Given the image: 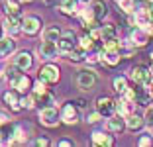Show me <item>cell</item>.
Instances as JSON below:
<instances>
[{
	"label": "cell",
	"mask_w": 153,
	"mask_h": 147,
	"mask_svg": "<svg viewBox=\"0 0 153 147\" xmlns=\"http://www.w3.org/2000/svg\"><path fill=\"white\" fill-rule=\"evenodd\" d=\"M59 76H61V71H59V67L53 65V63H47V65H43V67L39 69V80L47 86L55 85L59 80Z\"/></svg>",
	"instance_id": "cell-1"
},
{
	"label": "cell",
	"mask_w": 153,
	"mask_h": 147,
	"mask_svg": "<svg viewBox=\"0 0 153 147\" xmlns=\"http://www.w3.org/2000/svg\"><path fill=\"white\" fill-rule=\"evenodd\" d=\"M131 80H134V85L149 86L151 85V71H149L145 65H135V67L131 69Z\"/></svg>",
	"instance_id": "cell-2"
},
{
	"label": "cell",
	"mask_w": 153,
	"mask_h": 147,
	"mask_svg": "<svg viewBox=\"0 0 153 147\" xmlns=\"http://www.w3.org/2000/svg\"><path fill=\"white\" fill-rule=\"evenodd\" d=\"M75 82L81 90H90L96 85V75L92 71H88V69H82V71H79L75 75Z\"/></svg>",
	"instance_id": "cell-3"
},
{
	"label": "cell",
	"mask_w": 153,
	"mask_h": 147,
	"mask_svg": "<svg viewBox=\"0 0 153 147\" xmlns=\"http://www.w3.org/2000/svg\"><path fill=\"white\" fill-rule=\"evenodd\" d=\"M39 120L43 125H47V128H55V125L59 124V120H61V114H59L57 108L53 106H43L39 112Z\"/></svg>",
	"instance_id": "cell-4"
},
{
	"label": "cell",
	"mask_w": 153,
	"mask_h": 147,
	"mask_svg": "<svg viewBox=\"0 0 153 147\" xmlns=\"http://www.w3.org/2000/svg\"><path fill=\"white\" fill-rule=\"evenodd\" d=\"M76 45V36H75V31H61V36H59L57 39V47L61 53H69V51H73Z\"/></svg>",
	"instance_id": "cell-5"
},
{
	"label": "cell",
	"mask_w": 153,
	"mask_h": 147,
	"mask_svg": "<svg viewBox=\"0 0 153 147\" xmlns=\"http://www.w3.org/2000/svg\"><path fill=\"white\" fill-rule=\"evenodd\" d=\"M22 31L27 36H36L41 31V18L39 16H27L22 22Z\"/></svg>",
	"instance_id": "cell-6"
},
{
	"label": "cell",
	"mask_w": 153,
	"mask_h": 147,
	"mask_svg": "<svg viewBox=\"0 0 153 147\" xmlns=\"http://www.w3.org/2000/svg\"><path fill=\"white\" fill-rule=\"evenodd\" d=\"M61 120L65 124H76L79 122V106H75L73 102H67L63 108H61Z\"/></svg>",
	"instance_id": "cell-7"
},
{
	"label": "cell",
	"mask_w": 153,
	"mask_h": 147,
	"mask_svg": "<svg viewBox=\"0 0 153 147\" xmlns=\"http://www.w3.org/2000/svg\"><path fill=\"white\" fill-rule=\"evenodd\" d=\"M96 110L100 112V116H106V118H108L110 114H114V110H116V104H114L112 98L100 96L98 100H96Z\"/></svg>",
	"instance_id": "cell-8"
},
{
	"label": "cell",
	"mask_w": 153,
	"mask_h": 147,
	"mask_svg": "<svg viewBox=\"0 0 153 147\" xmlns=\"http://www.w3.org/2000/svg\"><path fill=\"white\" fill-rule=\"evenodd\" d=\"M10 86H12L14 90H18L20 94L27 92V90H30V76H26L24 73H20L18 76L10 79Z\"/></svg>",
	"instance_id": "cell-9"
},
{
	"label": "cell",
	"mask_w": 153,
	"mask_h": 147,
	"mask_svg": "<svg viewBox=\"0 0 153 147\" xmlns=\"http://www.w3.org/2000/svg\"><path fill=\"white\" fill-rule=\"evenodd\" d=\"M4 102L8 104L14 112L22 110V98H20V92H18V90L12 88V90H8V92H4Z\"/></svg>",
	"instance_id": "cell-10"
},
{
	"label": "cell",
	"mask_w": 153,
	"mask_h": 147,
	"mask_svg": "<svg viewBox=\"0 0 153 147\" xmlns=\"http://www.w3.org/2000/svg\"><path fill=\"white\" fill-rule=\"evenodd\" d=\"M131 41H134L135 47H143V45H147L149 41V33L145 30H141V27H135V30H131Z\"/></svg>",
	"instance_id": "cell-11"
},
{
	"label": "cell",
	"mask_w": 153,
	"mask_h": 147,
	"mask_svg": "<svg viewBox=\"0 0 153 147\" xmlns=\"http://www.w3.org/2000/svg\"><path fill=\"white\" fill-rule=\"evenodd\" d=\"M57 51H59V47H57L55 41H43V43L39 45V55L43 59H53L55 55H57Z\"/></svg>",
	"instance_id": "cell-12"
},
{
	"label": "cell",
	"mask_w": 153,
	"mask_h": 147,
	"mask_svg": "<svg viewBox=\"0 0 153 147\" xmlns=\"http://www.w3.org/2000/svg\"><path fill=\"white\" fill-rule=\"evenodd\" d=\"M14 63H16L22 71H27V69L32 67V63H33L32 53H30V51H20V53L16 55V59H14Z\"/></svg>",
	"instance_id": "cell-13"
},
{
	"label": "cell",
	"mask_w": 153,
	"mask_h": 147,
	"mask_svg": "<svg viewBox=\"0 0 153 147\" xmlns=\"http://www.w3.org/2000/svg\"><path fill=\"white\" fill-rule=\"evenodd\" d=\"M145 125V118L137 116V114H128L126 118V128L130 129V131H137V129H141Z\"/></svg>",
	"instance_id": "cell-14"
},
{
	"label": "cell",
	"mask_w": 153,
	"mask_h": 147,
	"mask_svg": "<svg viewBox=\"0 0 153 147\" xmlns=\"http://www.w3.org/2000/svg\"><path fill=\"white\" fill-rule=\"evenodd\" d=\"M100 57H102L104 65L116 67L118 63H120V51H106V49H102V51H100Z\"/></svg>",
	"instance_id": "cell-15"
},
{
	"label": "cell",
	"mask_w": 153,
	"mask_h": 147,
	"mask_svg": "<svg viewBox=\"0 0 153 147\" xmlns=\"http://www.w3.org/2000/svg\"><path fill=\"white\" fill-rule=\"evenodd\" d=\"M92 143L94 145H100V147H110V145H114V137L112 135H108V134H102V131H96V134H92Z\"/></svg>",
	"instance_id": "cell-16"
},
{
	"label": "cell",
	"mask_w": 153,
	"mask_h": 147,
	"mask_svg": "<svg viewBox=\"0 0 153 147\" xmlns=\"http://www.w3.org/2000/svg\"><path fill=\"white\" fill-rule=\"evenodd\" d=\"M90 10H92V16H94L96 22H98V20H102L104 16H106V12H108V8H106V2H104V0H94Z\"/></svg>",
	"instance_id": "cell-17"
},
{
	"label": "cell",
	"mask_w": 153,
	"mask_h": 147,
	"mask_svg": "<svg viewBox=\"0 0 153 147\" xmlns=\"http://www.w3.org/2000/svg\"><path fill=\"white\" fill-rule=\"evenodd\" d=\"M14 47H16V41L12 37H0V55L2 57H8L10 53H14Z\"/></svg>",
	"instance_id": "cell-18"
},
{
	"label": "cell",
	"mask_w": 153,
	"mask_h": 147,
	"mask_svg": "<svg viewBox=\"0 0 153 147\" xmlns=\"http://www.w3.org/2000/svg\"><path fill=\"white\" fill-rule=\"evenodd\" d=\"M22 22L24 20L20 18V14H8V18H6V27L10 31H18L22 27Z\"/></svg>",
	"instance_id": "cell-19"
},
{
	"label": "cell",
	"mask_w": 153,
	"mask_h": 147,
	"mask_svg": "<svg viewBox=\"0 0 153 147\" xmlns=\"http://www.w3.org/2000/svg\"><path fill=\"white\" fill-rule=\"evenodd\" d=\"M106 128L110 129V131H124V128H126V120L120 116H114L108 120V124H106Z\"/></svg>",
	"instance_id": "cell-20"
},
{
	"label": "cell",
	"mask_w": 153,
	"mask_h": 147,
	"mask_svg": "<svg viewBox=\"0 0 153 147\" xmlns=\"http://www.w3.org/2000/svg\"><path fill=\"white\" fill-rule=\"evenodd\" d=\"M59 36H61V30H59L57 26H49L43 31V41H55V43H57Z\"/></svg>",
	"instance_id": "cell-21"
},
{
	"label": "cell",
	"mask_w": 153,
	"mask_h": 147,
	"mask_svg": "<svg viewBox=\"0 0 153 147\" xmlns=\"http://www.w3.org/2000/svg\"><path fill=\"white\" fill-rule=\"evenodd\" d=\"M55 4H57L59 12H63V14L75 12V0H55Z\"/></svg>",
	"instance_id": "cell-22"
},
{
	"label": "cell",
	"mask_w": 153,
	"mask_h": 147,
	"mask_svg": "<svg viewBox=\"0 0 153 147\" xmlns=\"http://www.w3.org/2000/svg\"><path fill=\"white\" fill-rule=\"evenodd\" d=\"M100 37H102V41L114 39V37H116V26H114V24H106V26H102V30H100Z\"/></svg>",
	"instance_id": "cell-23"
},
{
	"label": "cell",
	"mask_w": 153,
	"mask_h": 147,
	"mask_svg": "<svg viewBox=\"0 0 153 147\" xmlns=\"http://www.w3.org/2000/svg\"><path fill=\"white\" fill-rule=\"evenodd\" d=\"M114 90H116L120 96H124L126 90H128V80L124 79V76H116V79H114Z\"/></svg>",
	"instance_id": "cell-24"
},
{
	"label": "cell",
	"mask_w": 153,
	"mask_h": 147,
	"mask_svg": "<svg viewBox=\"0 0 153 147\" xmlns=\"http://www.w3.org/2000/svg\"><path fill=\"white\" fill-rule=\"evenodd\" d=\"M6 14H20V0H4Z\"/></svg>",
	"instance_id": "cell-25"
},
{
	"label": "cell",
	"mask_w": 153,
	"mask_h": 147,
	"mask_svg": "<svg viewBox=\"0 0 153 147\" xmlns=\"http://www.w3.org/2000/svg\"><path fill=\"white\" fill-rule=\"evenodd\" d=\"M130 104H131V100H120L118 102V106H116V110L118 112H122V114H130Z\"/></svg>",
	"instance_id": "cell-26"
},
{
	"label": "cell",
	"mask_w": 153,
	"mask_h": 147,
	"mask_svg": "<svg viewBox=\"0 0 153 147\" xmlns=\"http://www.w3.org/2000/svg\"><path fill=\"white\" fill-rule=\"evenodd\" d=\"M82 55H85V49H82V47H79L76 51H75V49L69 51V59H71V61H82Z\"/></svg>",
	"instance_id": "cell-27"
},
{
	"label": "cell",
	"mask_w": 153,
	"mask_h": 147,
	"mask_svg": "<svg viewBox=\"0 0 153 147\" xmlns=\"http://www.w3.org/2000/svg\"><path fill=\"white\" fill-rule=\"evenodd\" d=\"M20 73H22V69H20L16 63H14V65H10V67L6 69V76H8V79H14V76H18Z\"/></svg>",
	"instance_id": "cell-28"
},
{
	"label": "cell",
	"mask_w": 153,
	"mask_h": 147,
	"mask_svg": "<svg viewBox=\"0 0 153 147\" xmlns=\"http://www.w3.org/2000/svg\"><path fill=\"white\" fill-rule=\"evenodd\" d=\"M145 125H149V128H153V106L151 108H147L145 110Z\"/></svg>",
	"instance_id": "cell-29"
},
{
	"label": "cell",
	"mask_w": 153,
	"mask_h": 147,
	"mask_svg": "<svg viewBox=\"0 0 153 147\" xmlns=\"http://www.w3.org/2000/svg\"><path fill=\"white\" fill-rule=\"evenodd\" d=\"M137 145H141V147L153 145V139H151V135H143V137H140V139H137Z\"/></svg>",
	"instance_id": "cell-30"
},
{
	"label": "cell",
	"mask_w": 153,
	"mask_h": 147,
	"mask_svg": "<svg viewBox=\"0 0 153 147\" xmlns=\"http://www.w3.org/2000/svg\"><path fill=\"white\" fill-rule=\"evenodd\" d=\"M81 47L82 49H90V47H92V37H90V33L81 39Z\"/></svg>",
	"instance_id": "cell-31"
},
{
	"label": "cell",
	"mask_w": 153,
	"mask_h": 147,
	"mask_svg": "<svg viewBox=\"0 0 153 147\" xmlns=\"http://www.w3.org/2000/svg\"><path fill=\"white\" fill-rule=\"evenodd\" d=\"M98 118H100V112L96 110L94 114H88V118H86V120H88V124H94V122H98Z\"/></svg>",
	"instance_id": "cell-32"
},
{
	"label": "cell",
	"mask_w": 153,
	"mask_h": 147,
	"mask_svg": "<svg viewBox=\"0 0 153 147\" xmlns=\"http://www.w3.org/2000/svg\"><path fill=\"white\" fill-rule=\"evenodd\" d=\"M145 14H147L149 22H153V2H149V4H147V8H145Z\"/></svg>",
	"instance_id": "cell-33"
},
{
	"label": "cell",
	"mask_w": 153,
	"mask_h": 147,
	"mask_svg": "<svg viewBox=\"0 0 153 147\" xmlns=\"http://www.w3.org/2000/svg\"><path fill=\"white\" fill-rule=\"evenodd\" d=\"M57 145L59 147H73V141H71V139H59Z\"/></svg>",
	"instance_id": "cell-34"
},
{
	"label": "cell",
	"mask_w": 153,
	"mask_h": 147,
	"mask_svg": "<svg viewBox=\"0 0 153 147\" xmlns=\"http://www.w3.org/2000/svg\"><path fill=\"white\" fill-rule=\"evenodd\" d=\"M36 145H49V139H47V137H39V139H36Z\"/></svg>",
	"instance_id": "cell-35"
},
{
	"label": "cell",
	"mask_w": 153,
	"mask_h": 147,
	"mask_svg": "<svg viewBox=\"0 0 153 147\" xmlns=\"http://www.w3.org/2000/svg\"><path fill=\"white\" fill-rule=\"evenodd\" d=\"M8 124V116L6 114H0V125H6Z\"/></svg>",
	"instance_id": "cell-36"
},
{
	"label": "cell",
	"mask_w": 153,
	"mask_h": 147,
	"mask_svg": "<svg viewBox=\"0 0 153 147\" xmlns=\"http://www.w3.org/2000/svg\"><path fill=\"white\" fill-rule=\"evenodd\" d=\"M75 104H76L79 108H85V106H86V100H82V98H81V100H76Z\"/></svg>",
	"instance_id": "cell-37"
},
{
	"label": "cell",
	"mask_w": 153,
	"mask_h": 147,
	"mask_svg": "<svg viewBox=\"0 0 153 147\" xmlns=\"http://www.w3.org/2000/svg\"><path fill=\"white\" fill-rule=\"evenodd\" d=\"M149 94H151V96H153V82H151V85H149Z\"/></svg>",
	"instance_id": "cell-38"
},
{
	"label": "cell",
	"mask_w": 153,
	"mask_h": 147,
	"mask_svg": "<svg viewBox=\"0 0 153 147\" xmlns=\"http://www.w3.org/2000/svg\"><path fill=\"white\" fill-rule=\"evenodd\" d=\"M149 31H151V33H153V22H151V30H149Z\"/></svg>",
	"instance_id": "cell-39"
},
{
	"label": "cell",
	"mask_w": 153,
	"mask_h": 147,
	"mask_svg": "<svg viewBox=\"0 0 153 147\" xmlns=\"http://www.w3.org/2000/svg\"><path fill=\"white\" fill-rule=\"evenodd\" d=\"M0 37H2V26H0Z\"/></svg>",
	"instance_id": "cell-40"
},
{
	"label": "cell",
	"mask_w": 153,
	"mask_h": 147,
	"mask_svg": "<svg viewBox=\"0 0 153 147\" xmlns=\"http://www.w3.org/2000/svg\"><path fill=\"white\" fill-rule=\"evenodd\" d=\"M81 2H88V0H81Z\"/></svg>",
	"instance_id": "cell-41"
},
{
	"label": "cell",
	"mask_w": 153,
	"mask_h": 147,
	"mask_svg": "<svg viewBox=\"0 0 153 147\" xmlns=\"http://www.w3.org/2000/svg\"><path fill=\"white\" fill-rule=\"evenodd\" d=\"M151 2H153V0H151Z\"/></svg>",
	"instance_id": "cell-42"
}]
</instances>
